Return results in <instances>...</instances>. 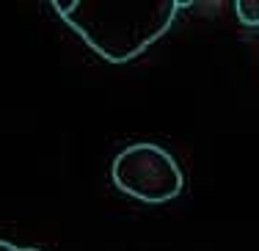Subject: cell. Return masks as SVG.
Segmentation results:
<instances>
[{"instance_id":"4","label":"cell","mask_w":259,"mask_h":251,"mask_svg":"<svg viewBox=\"0 0 259 251\" xmlns=\"http://www.w3.org/2000/svg\"><path fill=\"white\" fill-rule=\"evenodd\" d=\"M0 251H36V248H17V246H11V243L0 240Z\"/></svg>"},{"instance_id":"1","label":"cell","mask_w":259,"mask_h":251,"mask_svg":"<svg viewBox=\"0 0 259 251\" xmlns=\"http://www.w3.org/2000/svg\"><path fill=\"white\" fill-rule=\"evenodd\" d=\"M188 3L177 0H75L53 3V9L85 39V45L110 61L141 56L171 28L177 11Z\"/></svg>"},{"instance_id":"3","label":"cell","mask_w":259,"mask_h":251,"mask_svg":"<svg viewBox=\"0 0 259 251\" xmlns=\"http://www.w3.org/2000/svg\"><path fill=\"white\" fill-rule=\"evenodd\" d=\"M234 11L245 25H259V0H240Z\"/></svg>"},{"instance_id":"2","label":"cell","mask_w":259,"mask_h":251,"mask_svg":"<svg viewBox=\"0 0 259 251\" xmlns=\"http://www.w3.org/2000/svg\"><path fill=\"white\" fill-rule=\"evenodd\" d=\"M113 182L141 201H168L182 191V171L165 149L135 144L113 160Z\"/></svg>"}]
</instances>
